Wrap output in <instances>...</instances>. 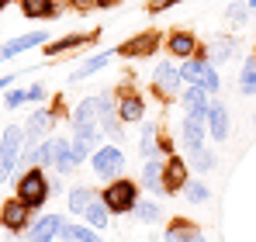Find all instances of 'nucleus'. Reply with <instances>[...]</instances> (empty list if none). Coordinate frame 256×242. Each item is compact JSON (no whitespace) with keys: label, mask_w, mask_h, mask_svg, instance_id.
Returning <instances> with one entry per match:
<instances>
[{"label":"nucleus","mask_w":256,"mask_h":242,"mask_svg":"<svg viewBox=\"0 0 256 242\" xmlns=\"http://www.w3.org/2000/svg\"><path fill=\"white\" fill-rule=\"evenodd\" d=\"M100 201L108 204L111 214H132L135 204L142 201V184H135V180H128V176H118V180H111V184L100 190Z\"/></svg>","instance_id":"obj_1"},{"label":"nucleus","mask_w":256,"mask_h":242,"mask_svg":"<svg viewBox=\"0 0 256 242\" xmlns=\"http://www.w3.org/2000/svg\"><path fill=\"white\" fill-rule=\"evenodd\" d=\"M48 194H52V184H48V176H45L42 166H32V170H24L21 176H18V201H24L32 211L35 208H42L48 201Z\"/></svg>","instance_id":"obj_2"},{"label":"nucleus","mask_w":256,"mask_h":242,"mask_svg":"<svg viewBox=\"0 0 256 242\" xmlns=\"http://www.w3.org/2000/svg\"><path fill=\"white\" fill-rule=\"evenodd\" d=\"M180 76L184 83H194V86H201L208 97H214L218 90H222V76H218V66H212L204 56H194V59H184L180 62Z\"/></svg>","instance_id":"obj_3"},{"label":"nucleus","mask_w":256,"mask_h":242,"mask_svg":"<svg viewBox=\"0 0 256 242\" xmlns=\"http://www.w3.org/2000/svg\"><path fill=\"white\" fill-rule=\"evenodd\" d=\"M0 142H4V152H0V180H10L14 170H18V162H21V152H24V128L21 124H7L4 135H0Z\"/></svg>","instance_id":"obj_4"},{"label":"nucleus","mask_w":256,"mask_h":242,"mask_svg":"<svg viewBox=\"0 0 256 242\" xmlns=\"http://www.w3.org/2000/svg\"><path fill=\"white\" fill-rule=\"evenodd\" d=\"M160 45H163V32H156V28H149V32H135L128 42L122 45H114L118 48V56H125V59H152L156 52H160Z\"/></svg>","instance_id":"obj_5"},{"label":"nucleus","mask_w":256,"mask_h":242,"mask_svg":"<svg viewBox=\"0 0 256 242\" xmlns=\"http://www.w3.org/2000/svg\"><path fill=\"white\" fill-rule=\"evenodd\" d=\"M114 104H118V118H122V124H135V121L146 118V100H142V94L132 86L128 80H122L118 86H114Z\"/></svg>","instance_id":"obj_6"},{"label":"nucleus","mask_w":256,"mask_h":242,"mask_svg":"<svg viewBox=\"0 0 256 242\" xmlns=\"http://www.w3.org/2000/svg\"><path fill=\"white\" fill-rule=\"evenodd\" d=\"M90 170H94V176H100V180H118L122 176V170H125V152L118 149V146H100L94 156H90Z\"/></svg>","instance_id":"obj_7"},{"label":"nucleus","mask_w":256,"mask_h":242,"mask_svg":"<svg viewBox=\"0 0 256 242\" xmlns=\"http://www.w3.org/2000/svg\"><path fill=\"white\" fill-rule=\"evenodd\" d=\"M184 90V76H180V66H173L170 59H163V62H156V70H152V94L160 97V100H170Z\"/></svg>","instance_id":"obj_8"},{"label":"nucleus","mask_w":256,"mask_h":242,"mask_svg":"<svg viewBox=\"0 0 256 242\" xmlns=\"http://www.w3.org/2000/svg\"><path fill=\"white\" fill-rule=\"evenodd\" d=\"M0 225L7 228V232H28V225H32V208L24 201H18V198H7V201L0 204Z\"/></svg>","instance_id":"obj_9"},{"label":"nucleus","mask_w":256,"mask_h":242,"mask_svg":"<svg viewBox=\"0 0 256 242\" xmlns=\"http://www.w3.org/2000/svg\"><path fill=\"white\" fill-rule=\"evenodd\" d=\"M187 184H190V162L184 156L163 160V194H180Z\"/></svg>","instance_id":"obj_10"},{"label":"nucleus","mask_w":256,"mask_h":242,"mask_svg":"<svg viewBox=\"0 0 256 242\" xmlns=\"http://www.w3.org/2000/svg\"><path fill=\"white\" fill-rule=\"evenodd\" d=\"M204 138H208V121H204V114H184V121H180V142L190 152H198V149H204Z\"/></svg>","instance_id":"obj_11"},{"label":"nucleus","mask_w":256,"mask_h":242,"mask_svg":"<svg viewBox=\"0 0 256 242\" xmlns=\"http://www.w3.org/2000/svg\"><path fill=\"white\" fill-rule=\"evenodd\" d=\"M163 45H166V52H170L173 59H194V56L201 52L198 35H194V32H187V28H173Z\"/></svg>","instance_id":"obj_12"},{"label":"nucleus","mask_w":256,"mask_h":242,"mask_svg":"<svg viewBox=\"0 0 256 242\" xmlns=\"http://www.w3.org/2000/svg\"><path fill=\"white\" fill-rule=\"evenodd\" d=\"M62 228H66L62 214H42L38 222H32V225H28L24 239H28V242H52V239H59V236H62Z\"/></svg>","instance_id":"obj_13"},{"label":"nucleus","mask_w":256,"mask_h":242,"mask_svg":"<svg viewBox=\"0 0 256 242\" xmlns=\"http://www.w3.org/2000/svg\"><path fill=\"white\" fill-rule=\"evenodd\" d=\"M52 111L48 108H38V111H32V118L24 124V146H38L45 138H52Z\"/></svg>","instance_id":"obj_14"},{"label":"nucleus","mask_w":256,"mask_h":242,"mask_svg":"<svg viewBox=\"0 0 256 242\" xmlns=\"http://www.w3.org/2000/svg\"><path fill=\"white\" fill-rule=\"evenodd\" d=\"M100 38V32H76V35H62L59 42H48L45 45V59H56V56H66V52H73V48H86V45H94V42Z\"/></svg>","instance_id":"obj_15"},{"label":"nucleus","mask_w":256,"mask_h":242,"mask_svg":"<svg viewBox=\"0 0 256 242\" xmlns=\"http://www.w3.org/2000/svg\"><path fill=\"white\" fill-rule=\"evenodd\" d=\"M38 45H48V32H28V35H18V38H10V42L0 45V62L21 56V52H28V48H38Z\"/></svg>","instance_id":"obj_16"},{"label":"nucleus","mask_w":256,"mask_h":242,"mask_svg":"<svg viewBox=\"0 0 256 242\" xmlns=\"http://www.w3.org/2000/svg\"><path fill=\"white\" fill-rule=\"evenodd\" d=\"M236 48H239V42L232 38V35H214V38L208 42L198 56H204L212 66H222L225 59H232V56H236Z\"/></svg>","instance_id":"obj_17"},{"label":"nucleus","mask_w":256,"mask_h":242,"mask_svg":"<svg viewBox=\"0 0 256 242\" xmlns=\"http://www.w3.org/2000/svg\"><path fill=\"white\" fill-rule=\"evenodd\" d=\"M76 166H80V160L73 156L70 138H56V135H52V170H56L59 176H70Z\"/></svg>","instance_id":"obj_18"},{"label":"nucleus","mask_w":256,"mask_h":242,"mask_svg":"<svg viewBox=\"0 0 256 242\" xmlns=\"http://www.w3.org/2000/svg\"><path fill=\"white\" fill-rule=\"evenodd\" d=\"M204 121H208V135H212L214 142H225V138H228L232 124H228V108H225L222 100H212V104H208Z\"/></svg>","instance_id":"obj_19"},{"label":"nucleus","mask_w":256,"mask_h":242,"mask_svg":"<svg viewBox=\"0 0 256 242\" xmlns=\"http://www.w3.org/2000/svg\"><path fill=\"white\" fill-rule=\"evenodd\" d=\"M163 239L166 242H208L204 232H201L190 218H173L170 225H166V232H163Z\"/></svg>","instance_id":"obj_20"},{"label":"nucleus","mask_w":256,"mask_h":242,"mask_svg":"<svg viewBox=\"0 0 256 242\" xmlns=\"http://www.w3.org/2000/svg\"><path fill=\"white\" fill-rule=\"evenodd\" d=\"M118 56V48H108V52H97V56H90V59H84L73 73H70V83H80V80H86V76H94V73H100L111 59Z\"/></svg>","instance_id":"obj_21"},{"label":"nucleus","mask_w":256,"mask_h":242,"mask_svg":"<svg viewBox=\"0 0 256 242\" xmlns=\"http://www.w3.org/2000/svg\"><path fill=\"white\" fill-rule=\"evenodd\" d=\"M160 135H163V128H160L156 121H146V124H142L138 152H142L146 160H160Z\"/></svg>","instance_id":"obj_22"},{"label":"nucleus","mask_w":256,"mask_h":242,"mask_svg":"<svg viewBox=\"0 0 256 242\" xmlns=\"http://www.w3.org/2000/svg\"><path fill=\"white\" fill-rule=\"evenodd\" d=\"M138 184L149 190V194H156V198H163V160H149L142 166V176H138Z\"/></svg>","instance_id":"obj_23"},{"label":"nucleus","mask_w":256,"mask_h":242,"mask_svg":"<svg viewBox=\"0 0 256 242\" xmlns=\"http://www.w3.org/2000/svg\"><path fill=\"white\" fill-rule=\"evenodd\" d=\"M180 100H184L187 114H208V104H212V97H208L201 86H194V83L180 90Z\"/></svg>","instance_id":"obj_24"},{"label":"nucleus","mask_w":256,"mask_h":242,"mask_svg":"<svg viewBox=\"0 0 256 242\" xmlns=\"http://www.w3.org/2000/svg\"><path fill=\"white\" fill-rule=\"evenodd\" d=\"M18 7H21V14L32 18V21H45V18H56V14H59L56 0H18Z\"/></svg>","instance_id":"obj_25"},{"label":"nucleus","mask_w":256,"mask_h":242,"mask_svg":"<svg viewBox=\"0 0 256 242\" xmlns=\"http://www.w3.org/2000/svg\"><path fill=\"white\" fill-rule=\"evenodd\" d=\"M70 121H73V128H84V124H100V114H97V97L80 100V104L73 108Z\"/></svg>","instance_id":"obj_26"},{"label":"nucleus","mask_w":256,"mask_h":242,"mask_svg":"<svg viewBox=\"0 0 256 242\" xmlns=\"http://www.w3.org/2000/svg\"><path fill=\"white\" fill-rule=\"evenodd\" d=\"M97 198H100V194H94L90 187H84V184H80V187H70V198H66V204H70V211H73V214H80V218H84L86 208L97 201Z\"/></svg>","instance_id":"obj_27"},{"label":"nucleus","mask_w":256,"mask_h":242,"mask_svg":"<svg viewBox=\"0 0 256 242\" xmlns=\"http://www.w3.org/2000/svg\"><path fill=\"white\" fill-rule=\"evenodd\" d=\"M84 222L90 225V228H94V232H104V228L111 225V211H108V204H104L100 198H97V201H94L90 208H86Z\"/></svg>","instance_id":"obj_28"},{"label":"nucleus","mask_w":256,"mask_h":242,"mask_svg":"<svg viewBox=\"0 0 256 242\" xmlns=\"http://www.w3.org/2000/svg\"><path fill=\"white\" fill-rule=\"evenodd\" d=\"M132 214H135L138 222H146V225H156V222L163 218V208H160L156 201H149V198H142V201L135 204V211H132Z\"/></svg>","instance_id":"obj_29"},{"label":"nucleus","mask_w":256,"mask_h":242,"mask_svg":"<svg viewBox=\"0 0 256 242\" xmlns=\"http://www.w3.org/2000/svg\"><path fill=\"white\" fill-rule=\"evenodd\" d=\"M62 239L66 242H104L100 232H94L90 225H66L62 228Z\"/></svg>","instance_id":"obj_30"},{"label":"nucleus","mask_w":256,"mask_h":242,"mask_svg":"<svg viewBox=\"0 0 256 242\" xmlns=\"http://www.w3.org/2000/svg\"><path fill=\"white\" fill-rule=\"evenodd\" d=\"M239 90H242L246 97L256 94V59L253 56H250V59L242 62V70H239Z\"/></svg>","instance_id":"obj_31"},{"label":"nucleus","mask_w":256,"mask_h":242,"mask_svg":"<svg viewBox=\"0 0 256 242\" xmlns=\"http://www.w3.org/2000/svg\"><path fill=\"white\" fill-rule=\"evenodd\" d=\"M190 170H198V173H208V170H214V152H208V149L190 152Z\"/></svg>","instance_id":"obj_32"},{"label":"nucleus","mask_w":256,"mask_h":242,"mask_svg":"<svg viewBox=\"0 0 256 242\" xmlns=\"http://www.w3.org/2000/svg\"><path fill=\"white\" fill-rule=\"evenodd\" d=\"M184 194H187V201H190V204H204L208 198H212V194H208V187H204L201 180H190V184L184 187Z\"/></svg>","instance_id":"obj_33"},{"label":"nucleus","mask_w":256,"mask_h":242,"mask_svg":"<svg viewBox=\"0 0 256 242\" xmlns=\"http://www.w3.org/2000/svg\"><path fill=\"white\" fill-rule=\"evenodd\" d=\"M225 14H228V21H236V24H250V14H253V10H250V4H228Z\"/></svg>","instance_id":"obj_34"},{"label":"nucleus","mask_w":256,"mask_h":242,"mask_svg":"<svg viewBox=\"0 0 256 242\" xmlns=\"http://www.w3.org/2000/svg\"><path fill=\"white\" fill-rule=\"evenodd\" d=\"M28 100V90H7V97H4V108L7 111H14V108H21Z\"/></svg>","instance_id":"obj_35"},{"label":"nucleus","mask_w":256,"mask_h":242,"mask_svg":"<svg viewBox=\"0 0 256 242\" xmlns=\"http://www.w3.org/2000/svg\"><path fill=\"white\" fill-rule=\"evenodd\" d=\"M160 156H166V160H170V156H176V142H173L166 132L160 135Z\"/></svg>","instance_id":"obj_36"},{"label":"nucleus","mask_w":256,"mask_h":242,"mask_svg":"<svg viewBox=\"0 0 256 242\" xmlns=\"http://www.w3.org/2000/svg\"><path fill=\"white\" fill-rule=\"evenodd\" d=\"M176 4H180V0H149L146 10H149V14H163V10H170V7H176Z\"/></svg>","instance_id":"obj_37"},{"label":"nucleus","mask_w":256,"mask_h":242,"mask_svg":"<svg viewBox=\"0 0 256 242\" xmlns=\"http://www.w3.org/2000/svg\"><path fill=\"white\" fill-rule=\"evenodd\" d=\"M70 7H73V10H80V14H86V10L100 7V0H70Z\"/></svg>","instance_id":"obj_38"},{"label":"nucleus","mask_w":256,"mask_h":242,"mask_svg":"<svg viewBox=\"0 0 256 242\" xmlns=\"http://www.w3.org/2000/svg\"><path fill=\"white\" fill-rule=\"evenodd\" d=\"M45 94H48V90H45L42 83H35V86H28V100H45Z\"/></svg>","instance_id":"obj_39"},{"label":"nucleus","mask_w":256,"mask_h":242,"mask_svg":"<svg viewBox=\"0 0 256 242\" xmlns=\"http://www.w3.org/2000/svg\"><path fill=\"white\" fill-rule=\"evenodd\" d=\"M118 4H125V0H100V10H111V7H118Z\"/></svg>","instance_id":"obj_40"},{"label":"nucleus","mask_w":256,"mask_h":242,"mask_svg":"<svg viewBox=\"0 0 256 242\" xmlns=\"http://www.w3.org/2000/svg\"><path fill=\"white\" fill-rule=\"evenodd\" d=\"M10 83H14V76H0V90H4V86H10Z\"/></svg>","instance_id":"obj_41"},{"label":"nucleus","mask_w":256,"mask_h":242,"mask_svg":"<svg viewBox=\"0 0 256 242\" xmlns=\"http://www.w3.org/2000/svg\"><path fill=\"white\" fill-rule=\"evenodd\" d=\"M7 4H18V0H0V10H4V7H7Z\"/></svg>","instance_id":"obj_42"},{"label":"nucleus","mask_w":256,"mask_h":242,"mask_svg":"<svg viewBox=\"0 0 256 242\" xmlns=\"http://www.w3.org/2000/svg\"><path fill=\"white\" fill-rule=\"evenodd\" d=\"M250 10H256V0H250Z\"/></svg>","instance_id":"obj_43"},{"label":"nucleus","mask_w":256,"mask_h":242,"mask_svg":"<svg viewBox=\"0 0 256 242\" xmlns=\"http://www.w3.org/2000/svg\"><path fill=\"white\" fill-rule=\"evenodd\" d=\"M0 152H4V142H0Z\"/></svg>","instance_id":"obj_44"},{"label":"nucleus","mask_w":256,"mask_h":242,"mask_svg":"<svg viewBox=\"0 0 256 242\" xmlns=\"http://www.w3.org/2000/svg\"><path fill=\"white\" fill-rule=\"evenodd\" d=\"M253 59H256V52H253Z\"/></svg>","instance_id":"obj_45"}]
</instances>
